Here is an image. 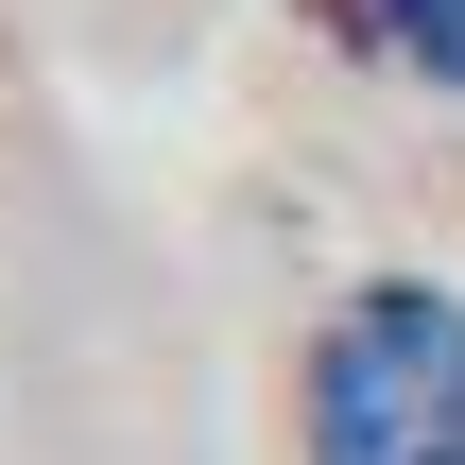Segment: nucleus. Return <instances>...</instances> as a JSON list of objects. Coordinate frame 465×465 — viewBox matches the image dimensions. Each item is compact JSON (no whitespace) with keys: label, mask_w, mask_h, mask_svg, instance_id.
I'll use <instances>...</instances> for the list:
<instances>
[{"label":"nucleus","mask_w":465,"mask_h":465,"mask_svg":"<svg viewBox=\"0 0 465 465\" xmlns=\"http://www.w3.org/2000/svg\"><path fill=\"white\" fill-rule=\"evenodd\" d=\"M311 465H465V293L380 276L311 345Z\"/></svg>","instance_id":"f257e3e1"},{"label":"nucleus","mask_w":465,"mask_h":465,"mask_svg":"<svg viewBox=\"0 0 465 465\" xmlns=\"http://www.w3.org/2000/svg\"><path fill=\"white\" fill-rule=\"evenodd\" d=\"M397 69H431V86H465V0H345Z\"/></svg>","instance_id":"f03ea898"}]
</instances>
